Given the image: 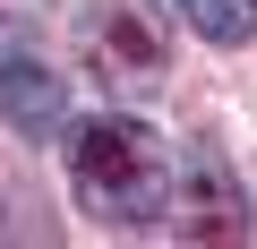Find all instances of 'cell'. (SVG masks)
Instances as JSON below:
<instances>
[{
	"label": "cell",
	"instance_id": "obj_1",
	"mask_svg": "<svg viewBox=\"0 0 257 249\" xmlns=\"http://www.w3.org/2000/svg\"><path fill=\"white\" fill-rule=\"evenodd\" d=\"M172 172H180L172 146L146 129V120H120V112L86 120L77 146H69V181H77L86 215H103L111 232H155V223H172Z\"/></svg>",
	"mask_w": 257,
	"mask_h": 249
},
{
	"label": "cell",
	"instance_id": "obj_2",
	"mask_svg": "<svg viewBox=\"0 0 257 249\" xmlns=\"http://www.w3.org/2000/svg\"><path fill=\"white\" fill-rule=\"evenodd\" d=\"M86 69L111 86V95H155L163 69H172V35L146 0H103L86 18Z\"/></svg>",
	"mask_w": 257,
	"mask_h": 249
},
{
	"label": "cell",
	"instance_id": "obj_3",
	"mask_svg": "<svg viewBox=\"0 0 257 249\" xmlns=\"http://www.w3.org/2000/svg\"><path fill=\"white\" fill-rule=\"evenodd\" d=\"M172 223L189 240H240L248 232V189H240V172L214 146H189L180 155V172H172Z\"/></svg>",
	"mask_w": 257,
	"mask_h": 249
},
{
	"label": "cell",
	"instance_id": "obj_4",
	"mask_svg": "<svg viewBox=\"0 0 257 249\" xmlns=\"http://www.w3.org/2000/svg\"><path fill=\"white\" fill-rule=\"evenodd\" d=\"M0 112H9V129L52 138V129H69V77L35 52H9L0 60Z\"/></svg>",
	"mask_w": 257,
	"mask_h": 249
},
{
	"label": "cell",
	"instance_id": "obj_5",
	"mask_svg": "<svg viewBox=\"0 0 257 249\" xmlns=\"http://www.w3.org/2000/svg\"><path fill=\"white\" fill-rule=\"evenodd\" d=\"M172 9H180L206 43H223V52L257 43V0H172Z\"/></svg>",
	"mask_w": 257,
	"mask_h": 249
},
{
	"label": "cell",
	"instance_id": "obj_6",
	"mask_svg": "<svg viewBox=\"0 0 257 249\" xmlns=\"http://www.w3.org/2000/svg\"><path fill=\"white\" fill-rule=\"evenodd\" d=\"M9 52H18V35H9V26H0V60H9Z\"/></svg>",
	"mask_w": 257,
	"mask_h": 249
}]
</instances>
